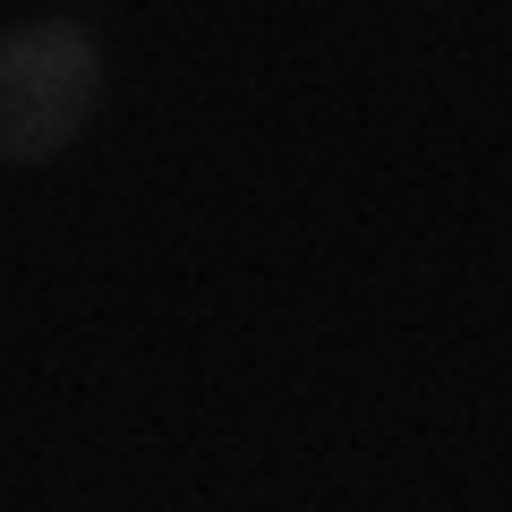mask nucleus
<instances>
[{
  "label": "nucleus",
  "instance_id": "f257e3e1",
  "mask_svg": "<svg viewBox=\"0 0 512 512\" xmlns=\"http://www.w3.org/2000/svg\"><path fill=\"white\" fill-rule=\"evenodd\" d=\"M103 111V43L77 18L0 26V163H60Z\"/></svg>",
  "mask_w": 512,
  "mask_h": 512
}]
</instances>
